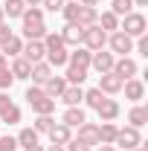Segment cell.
Here are the masks:
<instances>
[{"instance_id":"17","label":"cell","mask_w":148,"mask_h":151,"mask_svg":"<svg viewBox=\"0 0 148 151\" xmlns=\"http://www.w3.org/2000/svg\"><path fill=\"white\" fill-rule=\"evenodd\" d=\"M61 122L67 125V128H78L81 122H87V113H84V108L78 105V108H67L64 111V116H61Z\"/></svg>"},{"instance_id":"27","label":"cell","mask_w":148,"mask_h":151,"mask_svg":"<svg viewBox=\"0 0 148 151\" xmlns=\"http://www.w3.org/2000/svg\"><path fill=\"white\" fill-rule=\"evenodd\" d=\"M50 29H47V23H29V26H23V41H44Z\"/></svg>"},{"instance_id":"37","label":"cell","mask_w":148,"mask_h":151,"mask_svg":"<svg viewBox=\"0 0 148 151\" xmlns=\"http://www.w3.org/2000/svg\"><path fill=\"white\" fill-rule=\"evenodd\" d=\"M41 96H47V93H44V87H41V84H32V87H26L23 99H26V102L32 105V102H35V99H41Z\"/></svg>"},{"instance_id":"20","label":"cell","mask_w":148,"mask_h":151,"mask_svg":"<svg viewBox=\"0 0 148 151\" xmlns=\"http://www.w3.org/2000/svg\"><path fill=\"white\" fill-rule=\"evenodd\" d=\"M90 50H84V47H73V52L67 55V64H73V67H87L90 70Z\"/></svg>"},{"instance_id":"8","label":"cell","mask_w":148,"mask_h":151,"mask_svg":"<svg viewBox=\"0 0 148 151\" xmlns=\"http://www.w3.org/2000/svg\"><path fill=\"white\" fill-rule=\"evenodd\" d=\"M122 90H125V99L128 102H139V99H145V81L137 76V78H128V81H122Z\"/></svg>"},{"instance_id":"11","label":"cell","mask_w":148,"mask_h":151,"mask_svg":"<svg viewBox=\"0 0 148 151\" xmlns=\"http://www.w3.org/2000/svg\"><path fill=\"white\" fill-rule=\"evenodd\" d=\"M96 113H99V122H113V119L122 113V108H119V102H116V99L105 96V102L96 108Z\"/></svg>"},{"instance_id":"14","label":"cell","mask_w":148,"mask_h":151,"mask_svg":"<svg viewBox=\"0 0 148 151\" xmlns=\"http://www.w3.org/2000/svg\"><path fill=\"white\" fill-rule=\"evenodd\" d=\"M47 137H50V145H67V142L73 139V128H67L64 122H55Z\"/></svg>"},{"instance_id":"26","label":"cell","mask_w":148,"mask_h":151,"mask_svg":"<svg viewBox=\"0 0 148 151\" xmlns=\"http://www.w3.org/2000/svg\"><path fill=\"white\" fill-rule=\"evenodd\" d=\"M96 20H99V12H96L93 6H81V9H78V18H75V26L84 29V26H93Z\"/></svg>"},{"instance_id":"46","label":"cell","mask_w":148,"mask_h":151,"mask_svg":"<svg viewBox=\"0 0 148 151\" xmlns=\"http://www.w3.org/2000/svg\"><path fill=\"white\" fill-rule=\"evenodd\" d=\"M78 3H81V6H93V9L99 6V0H78Z\"/></svg>"},{"instance_id":"53","label":"cell","mask_w":148,"mask_h":151,"mask_svg":"<svg viewBox=\"0 0 148 151\" xmlns=\"http://www.w3.org/2000/svg\"><path fill=\"white\" fill-rule=\"evenodd\" d=\"M0 151H3V148H0Z\"/></svg>"},{"instance_id":"6","label":"cell","mask_w":148,"mask_h":151,"mask_svg":"<svg viewBox=\"0 0 148 151\" xmlns=\"http://www.w3.org/2000/svg\"><path fill=\"white\" fill-rule=\"evenodd\" d=\"M111 73H116L122 81H128V78H137V73H139V67H137V61L131 55H119L116 61H113V70Z\"/></svg>"},{"instance_id":"30","label":"cell","mask_w":148,"mask_h":151,"mask_svg":"<svg viewBox=\"0 0 148 151\" xmlns=\"http://www.w3.org/2000/svg\"><path fill=\"white\" fill-rule=\"evenodd\" d=\"M116 122H102L99 125V142H105V145H113V139H116Z\"/></svg>"},{"instance_id":"34","label":"cell","mask_w":148,"mask_h":151,"mask_svg":"<svg viewBox=\"0 0 148 151\" xmlns=\"http://www.w3.org/2000/svg\"><path fill=\"white\" fill-rule=\"evenodd\" d=\"M102 102H105V93H102L99 87H90V90H84V105H87V108H93V111H96Z\"/></svg>"},{"instance_id":"4","label":"cell","mask_w":148,"mask_h":151,"mask_svg":"<svg viewBox=\"0 0 148 151\" xmlns=\"http://www.w3.org/2000/svg\"><path fill=\"white\" fill-rule=\"evenodd\" d=\"M108 47H111V52L116 58H119V55H128V52H134V38L125 35L122 29H116V32L108 35Z\"/></svg>"},{"instance_id":"44","label":"cell","mask_w":148,"mask_h":151,"mask_svg":"<svg viewBox=\"0 0 148 151\" xmlns=\"http://www.w3.org/2000/svg\"><path fill=\"white\" fill-rule=\"evenodd\" d=\"M96 151H116V148H113V145H105V142H99V145H96Z\"/></svg>"},{"instance_id":"41","label":"cell","mask_w":148,"mask_h":151,"mask_svg":"<svg viewBox=\"0 0 148 151\" xmlns=\"http://www.w3.org/2000/svg\"><path fill=\"white\" fill-rule=\"evenodd\" d=\"M64 148H67V151H93L90 145H84V142H81V139H75V137L67 142V145H64Z\"/></svg>"},{"instance_id":"23","label":"cell","mask_w":148,"mask_h":151,"mask_svg":"<svg viewBox=\"0 0 148 151\" xmlns=\"http://www.w3.org/2000/svg\"><path fill=\"white\" fill-rule=\"evenodd\" d=\"M128 122H131V128H142V125L148 122V108L137 102V105L128 111Z\"/></svg>"},{"instance_id":"15","label":"cell","mask_w":148,"mask_h":151,"mask_svg":"<svg viewBox=\"0 0 148 151\" xmlns=\"http://www.w3.org/2000/svg\"><path fill=\"white\" fill-rule=\"evenodd\" d=\"M41 87H44V93L50 96V99H58V96L67 90V78H64V76H50Z\"/></svg>"},{"instance_id":"42","label":"cell","mask_w":148,"mask_h":151,"mask_svg":"<svg viewBox=\"0 0 148 151\" xmlns=\"http://www.w3.org/2000/svg\"><path fill=\"white\" fill-rule=\"evenodd\" d=\"M9 38H12V29H9V23L3 20V23H0V44H3V41H9Z\"/></svg>"},{"instance_id":"12","label":"cell","mask_w":148,"mask_h":151,"mask_svg":"<svg viewBox=\"0 0 148 151\" xmlns=\"http://www.w3.org/2000/svg\"><path fill=\"white\" fill-rule=\"evenodd\" d=\"M58 35H61V41H64V47L70 50V47H81V35H84V29L75 26V23H64V29H61Z\"/></svg>"},{"instance_id":"18","label":"cell","mask_w":148,"mask_h":151,"mask_svg":"<svg viewBox=\"0 0 148 151\" xmlns=\"http://www.w3.org/2000/svg\"><path fill=\"white\" fill-rule=\"evenodd\" d=\"M58 99H61L67 108H78V105L84 102V90H81V87H75V84H67V90L58 96Z\"/></svg>"},{"instance_id":"19","label":"cell","mask_w":148,"mask_h":151,"mask_svg":"<svg viewBox=\"0 0 148 151\" xmlns=\"http://www.w3.org/2000/svg\"><path fill=\"white\" fill-rule=\"evenodd\" d=\"M55 102L58 99H50V96H41V99H35L29 108L35 111V116H52L55 113Z\"/></svg>"},{"instance_id":"31","label":"cell","mask_w":148,"mask_h":151,"mask_svg":"<svg viewBox=\"0 0 148 151\" xmlns=\"http://www.w3.org/2000/svg\"><path fill=\"white\" fill-rule=\"evenodd\" d=\"M23 9H26L23 0H6V3H3V15H6V18H20Z\"/></svg>"},{"instance_id":"33","label":"cell","mask_w":148,"mask_h":151,"mask_svg":"<svg viewBox=\"0 0 148 151\" xmlns=\"http://www.w3.org/2000/svg\"><path fill=\"white\" fill-rule=\"evenodd\" d=\"M0 119H3L6 125H18L20 119H23V113H20V108H18V105H15V102H12V105H9L6 111L0 113Z\"/></svg>"},{"instance_id":"36","label":"cell","mask_w":148,"mask_h":151,"mask_svg":"<svg viewBox=\"0 0 148 151\" xmlns=\"http://www.w3.org/2000/svg\"><path fill=\"white\" fill-rule=\"evenodd\" d=\"M52 125H55V119H52V116H35V125H32V128H35L38 134H50Z\"/></svg>"},{"instance_id":"1","label":"cell","mask_w":148,"mask_h":151,"mask_svg":"<svg viewBox=\"0 0 148 151\" xmlns=\"http://www.w3.org/2000/svg\"><path fill=\"white\" fill-rule=\"evenodd\" d=\"M44 50H47V64L55 70V67H67V55H70V50L64 47V41L58 32H47L44 35Z\"/></svg>"},{"instance_id":"38","label":"cell","mask_w":148,"mask_h":151,"mask_svg":"<svg viewBox=\"0 0 148 151\" xmlns=\"http://www.w3.org/2000/svg\"><path fill=\"white\" fill-rule=\"evenodd\" d=\"M64 3H67V0H41V9L55 15V12H61V9H64Z\"/></svg>"},{"instance_id":"2","label":"cell","mask_w":148,"mask_h":151,"mask_svg":"<svg viewBox=\"0 0 148 151\" xmlns=\"http://www.w3.org/2000/svg\"><path fill=\"white\" fill-rule=\"evenodd\" d=\"M119 29L125 32V35H131V38H139V35H145L148 32V20H145V15L142 12H131V15H125V18H119Z\"/></svg>"},{"instance_id":"48","label":"cell","mask_w":148,"mask_h":151,"mask_svg":"<svg viewBox=\"0 0 148 151\" xmlns=\"http://www.w3.org/2000/svg\"><path fill=\"white\" fill-rule=\"evenodd\" d=\"M26 151H44V145L38 142V145H29V148H26Z\"/></svg>"},{"instance_id":"13","label":"cell","mask_w":148,"mask_h":151,"mask_svg":"<svg viewBox=\"0 0 148 151\" xmlns=\"http://www.w3.org/2000/svg\"><path fill=\"white\" fill-rule=\"evenodd\" d=\"M99 90L105 96H116V93H122V78L116 73H105V76H99Z\"/></svg>"},{"instance_id":"5","label":"cell","mask_w":148,"mask_h":151,"mask_svg":"<svg viewBox=\"0 0 148 151\" xmlns=\"http://www.w3.org/2000/svg\"><path fill=\"white\" fill-rule=\"evenodd\" d=\"M139 142H142V137H139V128H131V125L119 128V131H116V139H113V145H119V148H125V151L137 148Z\"/></svg>"},{"instance_id":"3","label":"cell","mask_w":148,"mask_h":151,"mask_svg":"<svg viewBox=\"0 0 148 151\" xmlns=\"http://www.w3.org/2000/svg\"><path fill=\"white\" fill-rule=\"evenodd\" d=\"M81 47H84V50H90V52H96V50H105V47H108V32H105L99 23H93V26H84Z\"/></svg>"},{"instance_id":"43","label":"cell","mask_w":148,"mask_h":151,"mask_svg":"<svg viewBox=\"0 0 148 151\" xmlns=\"http://www.w3.org/2000/svg\"><path fill=\"white\" fill-rule=\"evenodd\" d=\"M9 105H12V99H9V93H6V90H0V113L6 111Z\"/></svg>"},{"instance_id":"25","label":"cell","mask_w":148,"mask_h":151,"mask_svg":"<svg viewBox=\"0 0 148 151\" xmlns=\"http://www.w3.org/2000/svg\"><path fill=\"white\" fill-rule=\"evenodd\" d=\"M0 47H3L0 52H3V55H6V58H18V55H20V50H23V38L12 35V38H9V41H3Z\"/></svg>"},{"instance_id":"32","label":"cell","mask_w":148,"mask_h":151,"mask_svg":"<svg viewBox=\"0 0 148 151\" xmlns=\"http://www.w3.org/2000/svg\"><path fill=\"white\" fill-rule=\"evenodd\" d=\"M111 12L116 18H125L134 12V0H111Z\"/></svg>"},{"instance_id":"10","label":"cell","mask_w":148,"mask_h":151,"mask_svg":"<svg viewBox=\"0 0 148 151\" xmlns=\"http://www.w3.org/2000/svg\"><path fill=\"white\" fill-rule=\"evenodd\" d=\"M75 139H81L84 145L96 148V145H99V125H96V122H81V125H78V134H75Z\"/></svg>"},{"instance_id":"28","label":"cell","mask_w":148,"mask_h":151,"mask_svg":"<svg viewBox=\"0 0 148 151\" xmlns=\"http://www.w3.org/2000/svg\"><path fill=\"white\" fill-rule=\"evenodd\" d=\"M20 20H23V26H29V23H44V9H41V6H26L23 15H20Z\"/></svg>"},{"instance_id":"40","label":"cell","mask_w":148,"mask_h":151,"mask_svg":"<svg viewBox=\"0 0 148 151\" xmlns=\"http://www.w3.org/2000/svg\"><path fill=\"white\" fill-rule=\"evenodd\" d=\"M0 148L3 151H18V139L6 134V137H0Z\"/></svg>"},{"instance_id":"16","label":"cell","mask_w":148,"mask_h":151,"mask_svg":"<svg viewBox=\"0 0 148 151\" xmlns=\"http://www.w3.org/2000/svg\"><path fill=\"white\" fill-rule=\"evenodd\" d=\"M9 73L15 76V81H18V78H20V81H26V78H29V73H32V64H29L23 55H18V58H12Z\"/></svg>"},{"instance_id":"21","label":"cell","mask_w":148,"mask_h":151,"mask_svg":"<svg viewBox=\"0 0 148 151\" xmlns=\"http://www.w3.org/2000/svg\"><path fill=\"white\" fill-rule=\"evenodd\" d=\"M50 76H55V70L47 64V61H38V64H32V73H29V78H32V84H44Z\"/></svg>"},{"instance_id":"49","label":"cell","mask_w":148,"mask_h":151,"mask_svg":"<svg viewBox=\"0 0 148 151\" xmlns=\"http://www.w3.org/2000/svg\"><path fill=\"white\" fill-rule=\"evenodd\" d=\"M131 151H148V145H145V142H139L137 148H131Z\"/></svg>"},{"instance_id":"22","label":"cell","mask_w":148,"mask_h":151,"mask_svg":"<svg viewBox=\"0 0 148 151\" xmlns=\"http://www.w3.org/2000/svg\"><path fill=\"white\" fill-rule=\"evenodd\" d=\"M87 67H73V64H67V73H64V78H67V84H75V87H81L84 81H87Z\"/></svg>"},{"instance_id":"50","label":"cell","mask_w":148,"mask_h":151,"mask_svg":"<svg viewBox=\"0 0 148 151\" xmlns=\"http://www.w3.org/2000/svg\"><path fill=\"white\" fill-rule=\"evenodd\" d=\"M26 6H41V0H23Z\"/></svg>"},{"instance_id":"24","label":"cell","mask_w":148,"mask_h":151,"mask_svg":"<svg viewBox=\"0 0 148 151\" xmlns=\"http://www.w3.org/2000/svg\"><path fill=\"white\" fill-rule=\"evenodd\" d=\"M15 139H18V145H20V148L26 151L29 145H38V142H41V134H38L35 128H20V134L15 137Z\"/></svg>"},{"instance_id":"47","label":"cell","mask_w":148,"mask_h":151,"mask_svg":"<svg viewBox=\"0 0 148 151\" xmlns=\"http://www.w3.org/2000/svg\"><path fill=\"white\" fill-rule=\"evenodd\" d=\"M44 151H67V148H64V145H47Z\"/></svg>"},{"instance_id":"51","label":"cell","mask_w":148,"mask_h":151,"mask_svg":"<svg viewBox=\"0 0 148 151\" xmlns=\"http://www.w3.org/2000/svg\"><path fill=\"white\" fill-rule=\"evenodd\" d=\"M134 6H148V0H134Z\"/></svg>"},{"instance_id":"35","label":"cell","mask_w":148,"mask_h":151,"mask_svg":"<svg viewBox=\"0 0 148 151\" xmlns=\"http://www.w3.org/2000/svg\"><path fill=\"white\" fill-rule=\"evenodd\" d=\"M78 9H81V3H78V0H70V3H64V9H61L64 20H67V23H75V18H78Z\"/></svg>"},{"instance_id":"39","label":"cell","mask_w":148,"mask_h":151,"mask_svg":"<svg viewBox=\"0 0 148 151\" xmlns=\"http://www.w3.org/2000/svg\"><path fill=\"white\" fill-rule=\"evenodd\" d=\"M12 84H15V76L9 73V67H6V70H0V90H6V93H9V87H12Z\"/></svg>"},{"instance_id":"7","label":"cell","mask_w":148,"mask_h":151,"mask_svg":"<svg viewBox=\"0 0 148 151\" xmlns=\"http://www.w3.org/2000/svg\"><path fill=\"white\" fill-rule=\"evenodd\" d=\"M113 61H116L113 52H108V50H96V52L90 55V70H96L99 76H105V73L113 70Z\"/></svg>"},{"instance_id":"52","label":"cell","mask_w":148,"mask_h":151,"mask_svg":"<svg viewBox=\"0 0 148 151\" xmlns=\"http://www.w3.org/2000/svg\"><path fill=\"white\" fill-rule=\"evenodd\" d=\"M3 20H6V15H3V6H0V23H3Z\"/></svg>"},{"instance_id":"9","label":"cell","mask_w":148,"mask_h":151,"mask_svg":"<svg viewBox=\"0 0 148 151\" xmlns=\"http://www.w3.org/2000/svg\"><path fill=\"white\" fill-rule=\"evenodd\" d=\"M20 55L26 58L29 64H38V61H44V58H47L44 41H23V50H20Z\"/></svg>"},{"instance_id":"45","label":"cell","mask_w":148,"mask_h":151,"mask_svg":"<svg viewBox=\"0 0 148 151\" xmlns=\"http://www.w3.org/2000/svg\"><path fill=\"white\" fill-rule=\"evenodd\" d=\"M6 67H9V58H6L3 52H0V70H6Z\"/></svg>"},{"instance_id":"29","label":"cell","mask_w":148,"mask_h":151,"mask_svg":"<svg viewBox=\"0 0 148 151\" xmlns=\"http://www.w3.org/2000/svg\"><path fill=\"white\" fill-rule=\"evenodd\" d=\"M96 23H99V26H102V29H105L108 35H111V32H116V29H119V18L113 15L111 9H108V12H102V15H99V20H96Z\"/></svg>"}]
</instances>
